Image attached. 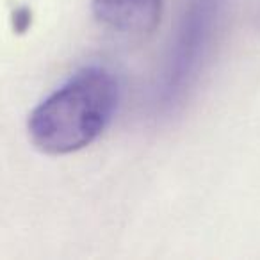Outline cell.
<instances>
[{"label": "cell", "instance_id": "6da1fadb", "mask_svg": "<svg viewBox=\"0 0 260 260\" xmlns=\"http://www.w3.org/2000/svg\"><path fill=\"white\" fill-rule=\"evenodd\" d=\"M119 102V84L104 66H86L47 96L29 116L32 145L47 155H68L94 143Z\"/></svg>", "mask_w": 260, "mask_h": 260}, {"label": "cell", "instance_id": "7a4b0ae2", "mask_svg": "<svg viewBox=\"0 0 260 260\" xmlns=\"http://www.w3.org/2000/svg\"><path fill=\"white\" fill-rule=\"evenodd\" d=\"M224 0H189L153 96L157 114L182 105L194 86L223 16Z\"/></svg>", "mask_w": 260, "mask_h": 260}, {"label": "cell", "instance_id": "3957f363", "mask_svg": "<svg viewBox=\"0 0 260 260\" xmlns=\"http://www.w3.org/2000/svg\"><path fill=\"white\" fill-rule=\"evenodd\" d=\"M164 0H93L94 18L126 36L152 34L162 16Z\"/></svg>", "mask_w": 260, "mask_h": 260}]
</instances>
